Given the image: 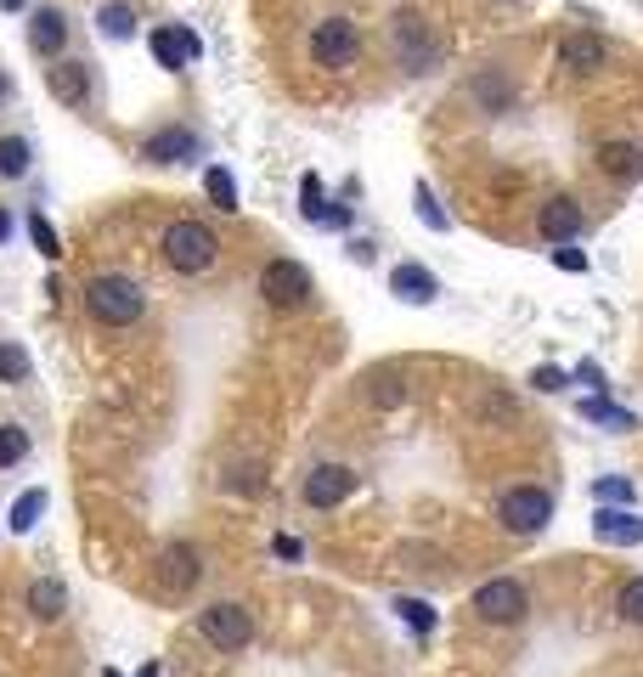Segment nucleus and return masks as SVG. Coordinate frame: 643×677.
<instances>
[{
    "instance_id": "obj_7",
    "label": "nucleus",
    "mask_w": 643,
    "mask_h": 677,
    "mask_svg": "<svg viewBox=\"0 0 643 677\" xmlns=\"http://www.w3.org/2000/svg\"><path fill=\"white\" fill-rule=\"evenodd\" d=\"M260 294H265V305H277V311H300V305H311V272L300 261H265Z\"/></svg>"
},
{
    "instance_id": "obj_41",
    "label": "nucleus",
    "mask_w": 643,
    "mask_h": 677,
    "mask_svg": "<svg viewBox=\"0 0 643 677\" xmlns=\"http://www.w3.org/2000/svg\"><path fill=\"white\" fill-rule=\"evenodd\" d=\"M103 677H119V671H114V666H108V671H103Z\"/></svg>"
},
{
    "instance_id": "obj_26",
    "label": "nucleus",
    "mask_w": 643,
    "mask_h": 677,
    "mask_svg": "<svg viewBox=\"0 0 643 677\" xmlns=\"http://www.w3.org/2000/svg\"><path fill=\"white\" fill-rule=\"evenodd\" d=\"M29 458V435L18 430V423H0V469H12Z\"/></svg>"
},
{
    "instance_id": "obj_2",
    "label": "nucleus",
    "mask_w": 643,
    "mask_h": 677,
    "mask_svg": "<svg viewBox=\"0 0 643 677\" xmlns=\"http://www.w3.org/2000/svg\"><path fill=\"white\" fill-rule=\"evenodd\" d=\"M85 311L97 322H108V327H130L147 311V294L130 277H119V272H97L85 283Z\"/></svg>"
},
{
    "instance_id": "obj_28",
    "label": "nucleus",
    "mask_w": 643,
    "mask_h": 677,
    "mask_svg": "<svg viewBox=\"0 0 643 677\" xmlns=\"http://www.w3.org/2000/svg\"><path fill=\"white\" fill-rule=\"evenodd\" d=\"M615 610H621L626 621H637V627H643V576H632V581L621 587V599H615Z\"/></svg>"
},
{
    "instance_id": "obj_31",
    "label": "nucleus",
    "mask_w": 643,
    "mask_h": 677,
    "mask_svg": "<svg viewBox=\"0 0 643 677\" xmlns=\"http://www.w3.org/2000/svg\"><path fill=\"white\" fill-rule=\"evenodd\" d=\"M396 610H401V621H407V627H418V632H429V627H435V610H429V605H418V599H396Z\"/></svg>"
},
{
    "instance_id": "obj_15",
    "label": "nucleus",
    "mask_w": 643,
    "mask_h": 677,
    "mask_svg": "<svg viewBox=\"0 0 643 677\" xmlns=\"http://www.w3.org/2000/svg\"><path fill=\"white\" fill-rule=\"evenodd\" d=\"M593 537L610 542V548H637V542H643V520L632 514V508H598Z\"/></svg>"
},
{
    "instance_id": "obj_9",
    "label": "nucleus",
    "mask_w": 643,
    "mask_h": 677,
    "mask_svg": "<svg viewBox=\"0 0 643 677\" xmlns=\"http://www.w3.org/2000/svg\"><path fill=\"white\" fill-rule=\"evenodd\" d=\"M198 57H204V40H198L187 23H158V29H153V62H158V68L187 73Z\"/></svg>"
},
{
    "instance_id": "obj_5",
    "label": "nucleus",
    "mask_w": 643,
    "mask_h": 677,
    "mask_svg": "<svg viewBox=\"0 0 643 677\" xmlns=\"http://www.w3.org/2000/svg\"><path fill=\"white\" fill-rule=\"evenodd\" d=\"M497 520H503V531H514V537H536L547 520H554V497H547L542 485H514V491L497 502Z\"/></svg>"
},
{
    "instance_id": "obj_8",
    "label": "nucleus",
    "mask_w": 643,
    "mask_h": 677,
    "mask_svg": "<svg viewBox=\"0 0 643 677\" xmlns=\"http://www.w3.org/2000/svg\"><path fill=\"white\" fill-rule=\"evenodd\" d=\"M198 627H204V638H210L215 649H226V655L249 649V638H254V621H249L243 605H210V610L198 616Z\"/></svg>"
},
{
    "instance_id": "obj_30",
    "label": "nucleus",
    "mask_w": 643,
    "mask_h": 677,
    "mask_svg": "<svg viewBox=\"0 0 643 677\" xmlns=\"http://www.w3.org/2000/svg\"><path fill=\"white\" fill-rule=\"evenodd\" d=\"M582 418H598V423H615V430H632V412L610 406V401H582Z\"/></svg>"
},
{
    "instance_id": "obj_14",
    "label": "nucleus",
    "mask_w": 643,
    "mask_h": 677,
    "mask_svg": "<svg viewBox=\"0 0 643 677\" xmlns=\"http://www.w3.org/2000/svg\"><path fill=\"white\" fill-rule=\"evenodd\" d=\"M536 226H542V237H547V243H571V237L582 232V204H576L571 193L547 198V204H542V215H536Z\"/></svg>"
},
{
    "instance_id": "obj_32",
    "label": "nucleus",
    "mask_w": 643,
    "mask_h": 677,
    "mask_svg": "<svg viewBox=\"0 0 643 677\" xmlns=\"http://www.w3.org/2000/svg\"><path fill=\"white\" fill-rule=\"evenodd\" d=\"M418 220H429L435 232H446V226H451V220H446V209L435 204V193H429V187H418Z\"/></svg>"
},
{
    "instance_id": "obj_34",
    "label": "nucleus",
    "mask_w": 643,
    "mask_h": 677,
    "mask_svg": "<svg viewBox=\"0 0 643 677\" xmlns=\"http://www.w3.org/2000/svg\"><path fill=\"white\" fill-rule=\"evenodd\" d=\"M554 266H559V272H587V254L571 248V243H559V248H554Z\"/></svg>"
},
{
    "instance_id": "obj_27",
    "label": "nucleus",
    "mask_w": 643,
    "mask_h": 677,
    "mask_svg": "<svg viewBox=\"0 0 643 677\" xmlns=\"http://www.w3.org/2000/svg\"><path fill=\"white\" fill-rule=\"evenodd\" d=\"M29 237L40 243V254H46V261H62V237L51 232V220H46V215H29Z\"/></svg>"
},
{
    "instance_id": "obj_20",
    "label": "nucleus",
    "mask_w": 643,
    "mask_h": 677,
    "mask_svg": "<svg viewBox=\"0 0 643 677\" xmlns=\"http://www.w3.org/2000/svg\"><path fill=\"white\" fill-rule=\"evenodd\" d=\"M598 164H604V176L637 181V176H643V147H637V141H604V147H598Z\"/></svg>"
},
{
    "instance_id": "obj_35",
    "label": "nucleus",
    "mask_w": 643,
    "mask_h": 677,
    "mask_svg": "<svg viewBox=\"0 0 643 677\" xmlns=\"http://www.w3.org/2000/svg\"><path fill=\"white\" fill-rule=\"evenodd\" d=\"M530 384H536V390H565L571 379H565V367H536V373H530Z\"/></svg>"
},
{
    "instance_id": "obj_6",
    "label": "nucleus",
    "mask_w": 643,
    "mask_h": 677,
    "mask_svg": "<svg viewBox=\"0 0 643 677\" xmlns=\"http://www.w3.org/2000/svg\"><path fill=\"white\" fill-rule=\"evenodd\" d=\"M361 57V29L350 18H322L311 29V62L316 68H350Z\"/></svg>"
},
{
    "instance_id": "obj_16",
    "label": "nucleus",
    "mask_w": 643,
    "mask_h": 677,
    "mask_svg": "<svg viewBox=\"0 0 643 677\" xmlns=\"http://www.w3.org/2000/svg\"><path fill=\"white\" fill-rule=\"evenodd\" d=\"M390 294H396V300H407V305H429V300L440 294V283H435V272H429V266L401 261V266L390 272Z\"/></svg>"
},
{
    "instance_id": "obj_3",
    "label": "nucleus",
    "mask_w": 643,
    "mask_h": 677,
    "mask_svg": "<svg viewBox=\"0 0 643 677\" xmlns=\"http://www.w3.org/2000/svg\"><path fill=\"white\" fill-rule=\"evenodd\" d=\"M390 40H396V57H401V68H407V73H429V68L446 57V46L429 35V23H423L418 12H396Z\"/></svg>"
},
{
    "instance_id": "obj_40",
    "label": "nucleus",
    "mask_w": 643,
    "mask_h": 677,
    "mask_svg": "<svg viewBox=\"0 0 643 677\" xmlns=\"http://www.w3.org/2000/svg\"><path fill=\"white\" fill-rule=\"evenodd\" d=\"M0 97H7V73H0Z\"/></svg>"
},
{
    "instance_id": "obj_24",
    "label": "nucleus",
    "mask_w": 643,
    "mask_h": 677,
    "mask_svg": "<svg viewBox=\"0 0 643 677\" xmlns=\"http://www.w3.org/2000/svg\"><path fill=\"white\" fill-rule=\"evenodd\" d=\"M40 514H46V491L35 485V491H23V497L12 502V514H7V526H12V531H35V526H40Z\"/></svg>"
},
{
    "instance_id": "obj_37",
    "label": "nucleus",
    "mask_w": 643,
    "mask_h": 677,
    "mask_svg": "<svg viewBox=\"0 0 643 677\" xmlns=\"http://www.w3.org/2000/svg\"><path fill=\"white\" fill-rule=\"evenodd\" d=\"M12 237V209H0V243Z\"/></svg>"
},
{
    "instance_id": "obj_17",
    "label": "nucleus",
    "mask_w": 643,
    "mask_h": 677,
    "mask_svg": "<svg viewBox=\"0 0 643 677\" xmlns=\"http://www.w3.org/2000/svg\"><path fill=\"white\" fill-rule=\"evenodd\" d=\"M29 46H35L40 57H57V51L68 46V23H62L57 7H40V12L29 18Z\"/></svg>"
},
{
    "instance_id": "obj_19",
    "label": "nucleus",
    "mask_w": 643,
    "mask_h": 677,
    "mask_svg": "<svg viewBox=\"0 0 643 677\" xmlns=\"http://www.w3.org/2000/svg\"><path fill=\"white\" fill-rule=\"evenodd\" d=\"M51 97L68 102V108L90 102V73H85V62H57L51 68Z\"/></svg>"
},
{
    "instance_id": "obj_22",
    "label": "nucleus",
    "mask_w": 643,
    "mask_h": 677,
    "mask_svg": "<svg viewBox=\"0 0 643 677\" xmlns=\"http://www.w3.org/2000/svg\"><path fill=\"white\" fill-rule=\"evenodd\" d=\"M97 29L108 40H130L136 35V12L125 7V0H108V7H97Z\"/></svg>"
},
{
    "instance_id": "obj_25",
    "label": "nucleus",
    "mask_w": 643,
    "mask_h": 677,
    "mask_svg": "<svg viewBox=\"0 0 643 677\" xmlns=\"http://www.w3.org/2000/svg\"><path fill=\"white\" fill-rule=\"evenodd\" d=\"M204 187H210V198H215V209H237V181H232V169L226 164H210L204 169Z\"/></svg>"
},
{
    "instance_id": "obj_36",
    "label": "nucleus",
    "mask_w": 643,
    "mask_h": 677,
    "mask_svg": "<svg viewBox=\"0 0 643 677\" xmlns=\"http://www.w3.org/2000/svg\"><path fill=\"white\" fill-rule=\"evenodd\" d=\"M271 548H277V559H300V542H294V537H277Z\"/></svg>"
},
{
    "instance_id": "obj_13",
    "label": "nucleus",
    "mask_w": 643,
    "mask_h": 677,
    "mask_svg": "<svg viewBox=\"0 0 643 677\" xmlns=\"http://www.w3.org/2000/svg\"><path fill=\"white\" fill-rule=\"evenodd\" d=\"M204 147H198V136L187 130V125H169V130H153L147 136V147H142V158H153V164H193Z\"/></svg>"
},
{
    "instance_id": "obj_38",
    "label": "nucleus",
    "mask_w": 643,
    "mask_h": 677,
    "mask_svg": "<svg viewBox=\"0 0 643 677\" xmlns=\"http://www.w3.org/2000/svg\"><path fill=\"white\" fill-rule=\"evenodd\" d=\"M0 12H23V0H0Z\"/></svg>"
},
{
    "instance_id": "obj_33",
    "label": "nucleus",
    "mask_w": 643,
    "mask_h": 677,
    "mask_svg": "<svg viewBox=\"0 0 643 677\" xmlns=\"http://www.w3.org/2000/svg\"><path fill=\"white\" fill-rule=\"evenodd\" d=\"M593 497H598L604 508H610V502H621V508H632V485H626V480H598V485H593Z\"/></svg>"
},
{
    "instance_id": "obj_1",
    "label": "nucleus",
    "mask_w": 643,
    "mask_h": 677,
    "mask_svg": "<svg viewBox=\"0 0 643 677\" xmlns=\"http://www.w3.org/2000/svg\"><path fill=\"white\" fill-rule=\"evenodd\" d=\"M164 261H169L181 277H204V272H215V261H221V237H215L204 220H169V226H164Z\"/></svg>"
},
{
    "instance_id": "obj_39",
    "label": "nucleus",
    "mask_w": 643,
    "mask_h": 677,
    "mask_svg": "<svg viewBox=\"0 0 643 677\" xmlns=\"http://www.w3.org/2000/svg\"><path fill=\"white\" fill-rule=\"evenodd\" d=\"M136 677H158V666H142V671H136Z\"/></svg>"
},
{
    "instance_id": "obj_4",
    "label": "nucleus",
    "mask_w": 643,
    "mask_h": 677,
    "mask_svg": "<svg viewBox=\"0 0 643 677\" xmlns=\"http://www.w3.org/2000/svg\"><path fill=\"white\" fill-rule=\"evenodd\" d=\"M525 610H530V592L514 576H491L475 587V616L491 627H514V621H525Z\"/></svg>"
},
{
    "instance_id": "obj_10",
    "label": "nucleus",
    "mask_w": 643,
    "mask_h": 677,
    "mask_svg": "<svg viewBox=\"0 0 643 677\" xmlns=\"http://www.w3.org/2000/svg\"><path fill=\"white\" fill-rule=\"evenodd\" d=\"M198 576H204V565H198V548H193V542H169V548L158 553V587L169 592V599L193 592Z\"/></svg>"
},
{
    "instance_id": "obj_11",
    "label": "nucleus",
    "mask_w": 643,
    "mask_h": 677,
    "mask_svg": "<svg viewBox=\"0 0 643 677\" xmlns=\"http://www.w3.org/2000/svg\"><path fill=\"white\" fill-rule=\"evenodd\" d=\"M610 62V40L604 35H593V29H576V35H565V46H559V68L565 73H598Z\"/></svg>"
},
{
    "instance_id": "obj_29",
    "label": "nucleus",
    "mask_w": 643,
    "mask_h": 677,
    "mask_svg": "<svg viewBox=\"0 0 643 677\" xmlns=\"http://www.w3.org/2000/svg\"><path fill=\"white\" fill-rule=\"evenodd\" d=\"M0 379H7V384H23L29 379V356L18 345H0Z\"/></svg>"
},
{
    "instance_id": "obj_21",
    "label": "nucleus",
    "mask_w": 643,
    "mask_h": 677,
    "mask_svg": "<svg viewBox=\"0 0 643 677\" xmlns=\"http://www.w3.org/2000/svg\"><path fill=\"white\" fill-rule=\"evenodd\" d=\"M29 610H35L40 621H57V616L68 610V587H62L57 576H40V581L29 587Z\"/></svg>"
},
{
    "instance_id": "obj_23",
    "label": "nucleus",
    "mask_w": 643,
    "mask_h": 677,
    "mask_svg": "<svg viewBox=\"0 0 643 677\" xmlns=\"http://www.w3.org/2000/svg\"><path fill=\"white\" fill-rule=\"evenodd\" d=\"M29 158H35V147H29L23 136H0V176H7V181H18V176H23Z\"/></svg>"
},
{
    "instance_id": "obj_18",
    "label": "nucleus",
    "mask_w": 643,
    "mask_h": 677,
    "mask_svg": "<svg viewBox=\"0 0 643 677\" xmlns=\"http://www.w3.org/2000/svg\"><path fill=\"white\" fill-rule=\"evenodd\" d=\"M475 102L486 108V114H508L514 108V85H508V73L503 68H486V73H475Z\"/></svg>"
},
{
    "instance_id": "obj_12",
    "label": "nucleus",
    "mask_w": 643,
    "mask_h": 677,
    "mask_svg": "<svg viewBox=\"0 0 643 677\" xmlns=\"http://www.w3.org/2000/svg\"><path fill=\"white\" fill-rule=\"evenodd\" d=\"M300 491H305V502H311V508H339V502L355 491V474H350L344 463H316V469L305 474V485H300Z\"/></svg>"
}]
</instances>
